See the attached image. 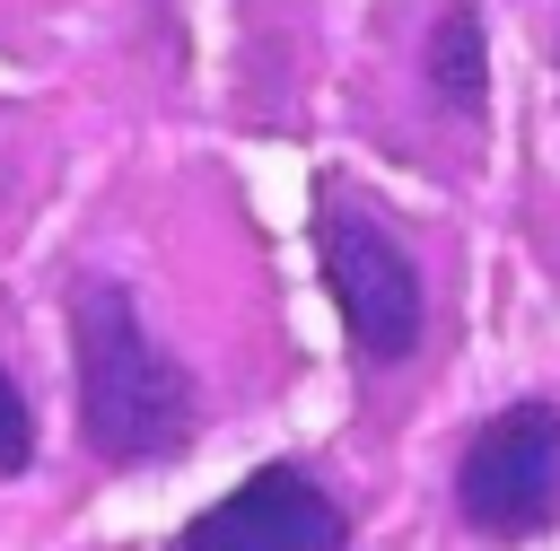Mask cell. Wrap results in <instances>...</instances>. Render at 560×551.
Here are the masks:
<instances>
[{
  "mask_svg": "<svg viewBox=\"0 0 560 551\" xmlns=\"http://www.w3.org/2000/svg\"><path fill=\"white\" fill-rule=\"evenodd\" d=\"M70 359H79V437L96 464H158L192 437V385L114 280L70 289Z\"/></svg>",
  "mask_w": 560,
  "mask_h": 551,
  "instance_id": "6da1fadb",
  "label": "cell"
},
{
  "mask_svg": "<svg viewBox=\"0 0 560 551\" xmlns=\"http://www.w3.org/2000/svg\"><path fill=\"white\" fill-rule=\"evenodd\" d=\"M315 245H324V280H332V306L350 324L359 367H402L420 350V332H429V280H420L411 245L385 219H368L341 184H324Z\"/></svg>",
  "mask_w": 560,
  "mask_h": 551,
  "instance_id": "7a4b0ae2",
  "label": "cell"
},
{
  "mask_svg": "<svg viewBox=\"0 0 560 551\" xmlns=\"http://www.w3.org/2000/svg\"><path fill=\"white\" fill-rule=\"evenodd\" d=\"M455 507L472 534L516 542L560 516V402H508L472 429L455 464Z\"/></svg>",
  "mask_w": 560,
  "mask_h": 551,
  "instance_id": "3957f363",
  "label": "cell"
},
{
  "mask_svg": "<svg viewBox=\"0 0 560 551\" xmlns=\"http://www.w3.org/2000/svg\"><path fill=\"white\" fill-rule=\"evenodd\" d=\"M175 551H350V525H341V499L315 472L262 464L219 507H201L175 534Z\"/></svg>",
  "mask_w": 560,
  "mask_h": 551,
  "instance_id": "277c9868",
  "label": "cell"
},
{
  "mask_svg": "<svg viewBox=\"0 0 560 551\" xmlns=\"http://www.w3.org/2000/svg\"><path fill=\"white\" fill-rule=\"evenodd\" d=\"M429 87H438V105L481 114V96H490V44H481V17L472 9H446L438 17V35H429Z\"/></svg>",
  "mask_w": 560,
  "mask_h": 551,
  "instance_id": "5b68a950",
  "label": "cell"
},
{
  "mask_svg": "<svg viewBox=\"0 0 560 551\" xmlns=\"http://www.w3.org/2000/svg\"><path fill=\"white\" fill-rule=\"evenodd\" d=\"M26 464H35V411H26L18 376L0 367V481H18Z\"/></svg>",
  "mask_w": 560,
  "mask_h": 551,
  "instance_id": "8992f818",
  "label": "cell"
}]
</instances>
